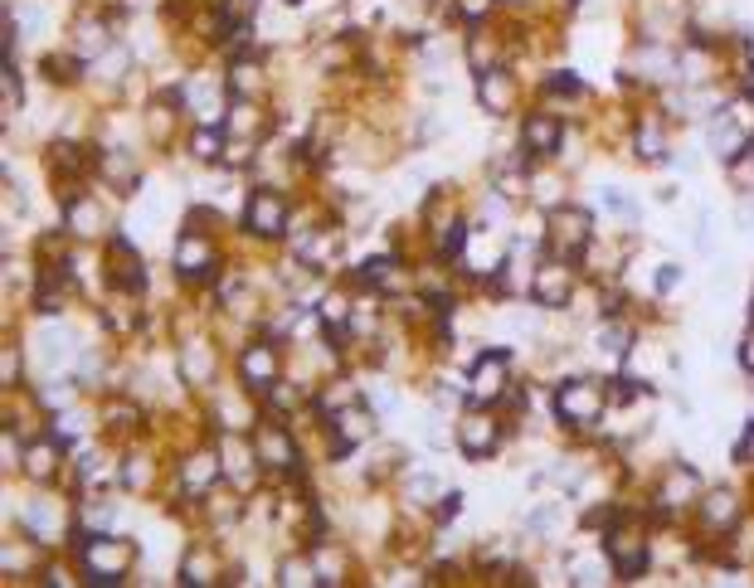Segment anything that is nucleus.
<instances>
[{
  "mask_svg": "<svg viewBox=\"0 0 754 588\" xmlns=\"http://www.w3.org/2000/svg\"><path fill=\"white\" fill-rule=\"evenodd\" d=\"M599 404H604V394H599V385H590V379H574V385H565L555 394V408L570 418V424H590V418L599 414Z\"/></svg>",
  "mask_w": 754,
  "mask_h": 588,
  "instance_id": "f257e3e1",
  "label": "nucleus"
},
{
  "mask_svg": "<svg viewBox=\"0 0 754 588\" xmlns=\"http://www.w3.org/2000/svg\"><path fill=\"white\" fill-rule=\"evenodd\" d=\"M584 244H590V214H580V210L555 214V249H560V258H580Z\"/></svg>",
  "mask_w": 754,
  "mask_h": 588,
  "instance_id": "f03ea898",
  "label": "nucleus"
},
{
  "mask_svg": "<svg viewBox=\"0 0 754 588\" xmlns=\"http://www.w3.org/2000/svg\"><path fill=\"white\" fill-rule=\"evenodd\" d=\"M502 385H506V355L502 351H492V355H482L477 361V369H472V399H496L502 394Z\"/></svg>",
  "mask_w": 754,
  "mask_h": 588,
  "instance_id": "7ed1b4c3",
  "label": "nucleus"
},
{
  "mask_svg": "<svg viewBox=\"0 0 754 588\" xmlns=\"http://www.w3.org/2000/svg\"><path fill=\"white\" fill-rule=\"evenodd\" d=\"M283 214H288L283 200H278L273 190H259V195L249 200L244 220H249V229H259V234H283Z\"/></svg>",
  "mask_w": 754,
  "mask_h": 588,
  "instance_id": "20e7f679",
  "label": "nucleus"
},
{
  "mask_svg": "<svg viewBox=\"0 0 754 588\" xmlns=\"http://www.w3.org/2000/svg\"><path fill=\"white\" fill-rule=\"evenodd\" d=\"M565 297H570V267L545 263L541 273H535V302H541V306H560Z\"/></svg>",
  "mask_w": 754,
  "mask_h": 588,
  "instance_id": "39448f33",
  "label": "nucleus"
},
{
  "mask_svg": "<svg viewBox=\"0 0 754 588\" xmlns=\"http://www.w3.org/2000/svg\"><path fill=\"white\" fill-rule=\"evenodd\" d=\"M458 438H463L468 457H487L492 447H496V424H492V418H468V424L458 428Z\"/></svg>",
  "mask_w": 754,
  "mask_h": 588,
  "instance_id": "423d86ee",
  "label": "nucleus"
},
{
  "mask_svg": "<svg viewBox=\"0 0 754 588\" xmlns=\"http://www.w3.org/2000/svg\"><path fill=\"white\" fill-rule=\"evenodd\" d=\"M477 98H482V108L502 118V112H511V79H506V73H482Z\"/></svg>",
  "mask_w": 754,
  "mask_h": 588,
  "instance_id": "0eeeda50",
  "label": "nucleus"
},
{
  "mask_svg": "<svg viewBox=\"0 0 754 588\" xmlns=\"http://www.w3.org/2000/svg\"><path fill=\"white\" fill-rule=\"evenodd\" d=\"M244 379L253 389H268L278 379V361H273V351H263V345H253V351L244 355Z\"/></svg>",
  "mask_w": 754,
  "mask_h": 588,
  "instance_id": "6e6552de",
  "label": "nucleus"
},
{
  "mask_svg": "<svg viewBox=\"0 0 754 588\" xmlns=\"http://www.w3.org/2000/svg\"><path fill=\"white\" fill-rule=\"evenodd\" d=\"M259 463L268 467H292V443L283 428H263L259 433Z\"/></svg>",
  "mask_w": 754,
  "mask_h": 588,
  "instance_id": "1a4fd4ad",
  "label": "nucleus"
},
{
  "mask_svg": "<svg viewBox=\"0 0 754 588\" xmlns=\"http://www.w3.org/2000/svg\"><path fill=\"white\" fill-rule=\"evenodd\" d=\"M341 433V453H346V447L355 443V438H370V414H361V408H346V414H336V424H331Z\"/></svg>",
  "mask_w": 754,
  "mask_h": 588,
  "instance_id": "9d476101",
  "label": "nucleus"
},
{
  "mask_svg": "<svg viewBox=\"0 0 754 588\" xmlns=\"http://www.w3.org/2000/svg\"><path fill=\"white\" fill-rule=\"evenodd\" d=\"M531 142V151H541V156H551V151L560 146V126L551 122V118H531L526 122V132H521Z\"/></svg>",
  "mask_w": 754,
  "mask_h": 588,
  "instance_id": "9b49d317",
  "label": "nucleus"
},
{
  "mask_svg": "<svg viewBox=\"0 0 754 588\" xmlns=\"http://www.w3.org/2000/svg\"><path fill=\"white\" fill-rule=\"evenodd\" d=\"M214 472H220V467H214V457H190L181 477H185V487H190V491H204V487L214 481Z\"/></svg>",
  "mask_w": 754,
  "mask_h": 588,
  "instance_id": "f8f14e48",
  "label": "nucleus"
},
{
  "mask_svg": "<svg viewBox=\"0 0 754 588\" xmlns=\"http://www.w3.org/2000/svg\"><path fill=\"white\" fill-rule=\"evenodd\" d=\"M175 263H181V273H200V267L210 263V249H204L200 239H185L181 253H175Z\"/></svg>",
  "mask_w": 754,
  "mask_h": 588,
  "instance_id": "ddd939ff",
  "label": "nucleus"
},
{
  "mask_svg": "<svg viewBox=\"0 0 754 588\" xmlns=\"http://www.w3.org/2000/svg\"><path fill=\"white\" fill-rule=\"evenodd\" d=\"M706 520H711V526H731V520H735V496H711V506H706Z\"/></svg>",
  "mask_w": 754,
  "mask_h": 588,
  "instance_id": "4468645a",
  "label": "nucleus"
},
{
  "mask_svg": "<svg viewBox=\"0 0 754 588\" xmlns=\"http://www.w3.org/2000/svg\"><path fill=\"white\" fill-rule=\"evenodd\" d=\"M204 375H210V361H204V351H200V345H185V379H190V385H200Z\"/></svg>",
  "mask_w": 754,
  "mask_h": 588,
  "instance_id": "2eb2a0df",
  "label": "nucleus"
},
{
  "mask_svg": "<svg viewBox=\"0 0 754 588\" xmlns=\"http://www.w3.org/2000/svg\"><path fill=\"white\" fill-rule=\"evenodd\" d=\"M220 132H195V156L200 161H220Z\"/></svg>",
  "mask_w": 754,
  "mask_h": 588,
  "instance_id": "dca6fc26",
  "label": "nucleus"
},
{
  "mask_svg": "<svg viewBox=\"0 0 754 588\" xmlns=\"http://www.w3.org/2000/svg\"><path fill=\"white\" fill-rule=\"evenodd\" d=\"M220 10H224V20H229V24H244V20L253 16V0H224Z\"/></svg>",
  "mask_w": 754,
  "mask_h": 588,
  "instance_id": "f3484780",
  "label": "nucleus"
},
{
  "mask_svg": "<svg viewBox=\"0 0 754 588\" xmlns=\"http://www.w3.org/2000/svg\"><path fill=\"white\" fill-rule=\"evenodd\" d=\"M69 220L79 224V234H93V224H98V210H88V204H79V210H73Z\"/></svg>",
  "mask_w": 754,
  "mask_h": 588,
  "instance_id": "a211bd4d",
  "label": "nucleus"
},
{
  "mask_svg": "<svg viewBox=\"0 0 754 588\" xmlns=\"http://www.w3.org/2000/svg\"><path fill=\"white\" fill-rule=\"evenodd\" d=\"M30 472L34 477H49V447H34L30 453Z\"/></svg>",
  "mask_w": 754,
  "mask_h": 588,
  "instance_id": "6ab92c4d",
  "label": "nucleus"
},
{
  "mask_svg": "<svg viewBox=\"0 0 754 588\" xmlns=\"http://www.w3.org/2000/svg\"><path fill=\"white\" fill-rule=\"evenodd\" d=\"M672 283H682V267H662V277H657V287H672Z\"/></svg>",
  "mask_w": 754,
  "mask_h": 588,
  "instance_id": "aec40b11",
  "label": "nucleus"
},
{
  "mask_svg": "<svg viewBox=\"0 0 754 588\" xmlns=\"http://www.w3.org/2000/svg\"><path fill=\"white\" fill-rule=\"evenodd\" d=\"M463 10H468V16H487L492 0H463Z\"/></svg>",
  "mask_w": 754,
  "mask_h": 588,
  "instance_id": "412c9836",
  "label": "nucleus"
},
{
  "mask_svg": "<svg viewBox=\"0 0 754 588\" xmlns=\"http://www.w3.org/2000/svg\"><path fill=\"white\" fill-rule=\"evenodd\" d=\"M740 224L754 229V204H745V210H740Z\"/></svg>",
  "mask_w": 754,
  "mask_h": 588,
  "instance_id": "4be33fe9",
  "label": "nucleus"
},
{
  "mask_svg": "<svg viewBox=\"0 0 754 588\" xmlns=\"http://www.w3.org/2000/svg\"><path fill=\"white\" fill-rule=\"evenodd\" d=\"M745 365L754 369V341H745Z\"/></svg>",
  "mask_w": 754,
  "mask_h": 588,
  "instance_id": "5701e85b",
  "label": "nucleus"
},
{
  "mask_svg": "<svg viewBox=\"0 0 754 588\" xmlns=\"http://www.w3.org/2000/svg\"><path fill=\"white\" fill-rule=\"evenodd\" d=\"M750 447H754V433H750Z\"/></svg>",
  "mask_w": 754,
  "mask_h": 588,
  "instance_id": "b1692460",
  "label": "nucleus"
}]
</instances>
